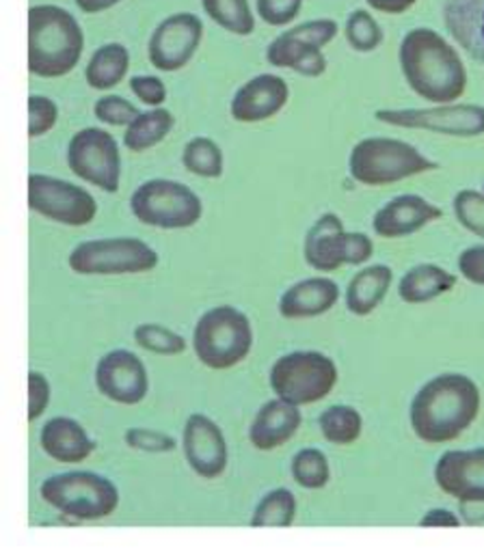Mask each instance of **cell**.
<instances>
[{
    "label": "cell",
    "mask_w": 484,
    "mask_h": 559,
    "mask_svg": "<svg viewBox=\"0 0 484 559\" xmlns=\"http://www.w3.org/2000/svg\"><path fill=\"white\" fill-rule=\"evenodd\" d=\"M50 404V382L42 372H28V421L39 419Z\"/></svg>",
    "instance_id": "b9f144b4"
},
{
    "label": "cell",
    "mask_w": 484,
    "mask_h": 559,
    "mask_svg": "<svg viewBox=\"0 0 484 559\" xmlns=\"http://www.w3.org/2000/svg\"><path fill=\"white\" fill-rule=\"evenodd\" d=\"M457 277L437 264H417L409 269L398 283V296L409 305L430 302L450 289H455Z\"/></svg>",
    "instance_id": "484cf974"
},
{
    "label": "cell",
    "mask_w": 484,
    "mask_h": 559,
    "mask_svg": "<svg viewBox=\"0 0 484 559\" xmlns=\"http://www.w3.org/2000/svg\"><path fill=\"white\" fill-rule=\"evenodd\" d=\"M452 207L459 223L484 240V192L465 188L457 192Z\"/></svg>",
    "instance_id": "d590c367"
},
{
    "label": "cell",
    "mask_w": 484,
    "mask_h": 559,
    "mask_svg": "<svg viewBox=\"0 0 484 559\" xmlns=\"http://www.w3.org/2000/svg\"><path fill=\"white\" fill-rule=\"evenodd\" d=\"M97 391L123 406H134L145 400L150 389V378L143 361L130 350H110L97 361L96 368Z\"/></svg>",
    "instance_id": "9a60e30c"
},
{
    "label": "cell",
    "mask_w": 484,
    "mask_h": 559,
    "mask_svg": "<svg viewBox=\"0 0 484 559\" xmlns=\"http://www.w3.org/2000/svg\"><path fill=\"white\" fill-rule=\"evenodd\" d=\"M39 445L46 456L63 465H81L96 450V443L87 430L70 417H52L46 421L39 435Z\"/></svg>",
    "instance_id": "44dd1931"
},
{
    "label": "cell",
    "mask_w": 484,
    "mask_h": 559,
    "mask_svg": "<svg viewBox=\"0 0 484 559\" xmlns=\"http://www.w3.org/2000/svg\"><path fill=\"white\" fill-rule=\"evenodd\" d=\"M435 484L461 503H484V448L441 454L435 465Z\"/></svg>",
    "instance_id": "e0dca14e"
},
{
    "label": "cell",
    "mask_w": 484,
    "mask_h": 559,
    "mask_svg": "<svg viewBox=\"0 0 484 559\" xmlns=\"http://www.w3.org/2000/svg\"><path fill=\"white\" fill-rule=\"evenodd\" d=\"M300 424L303 415L298 406L282 397H275L267 402L253 417V424L249 428V441L260 452H273L291 441L298 432Z\"/></svg>",
    "instance_id": "ffe728a7"
},
{
    "label": "cell",
    "mask_w": 484,
    "mask_h": 559,
    "mask_svg": "<svg viewBox=\"0 0 484 559\" xmlns=\"http://www.w3.org/2000/svg\"><path fill=\"white\" fill-rule=\"evenodd\" d=\"M292 477L300 488L320 490L331 479V466L320 450L305 448L292 459Z\"/></svg>",
    "instance_id": "836d02e7"
},
{
    "label": "cell",
    "mask_w": 484,
    "mask_h": 559,
    "mask_svg": "<svg viewBox=\"0 0 484 559\" xmlns=\"http://www.w3.org/2000/svg\"><path fill=\"white\" fill-rule=\"evenodd\" d=\"M420 527H461V519L446 508H435L422 516Z\"/></svg>",
    "instance_id": "f6af8a7d"
},
{
    "label": "cell",
    "mask_w": 484,
    "mask_h": 559,
    "mask_svg": "<svg viewBox=\"0 0 484 559\" xmlns=\"http://www.w3.org/2000/svg\"><path fill=\"white\" fill-rule=\"evenodd\" d=\"M28 207L70 227L90 225L97 214V201L90 190L42 174L28 176Z\"/></svg>",
    "instance_id": "4fadbf2b"
},
{
    "label": "cell",
    "mask_w": 484,
    "mask_h": 559,
    "mask_svg": "<svg viewBox=\"0 0 484 559\" xmlns=\"http://www.w3.org/2000/svg\"><path fill=\"white\" fill-rule=\"evenodd\" d=\"M288 33H291L292 37L303 39V41H307V44H311V46L322 50L327 44H331L338 37L340 26L331 17H320V20L300 22V24L288 28Z\"/></svg>",
    "instance_id": "ab89813d"
},
{
    "label": "cell",
    "mask_w": 484,
    "mask_h": 559,
    "mask_svg": "<svg viewBox=\"0 0 484 559\" xmlns=\"http://www.w3.org/2000/svg\"><path fill=\"white\" fill-rule=\"evenodd\" d=\"M203 37V22L194 13L180 11L165 17L147 44L150 63L161 72H180L193 61Z\"/></svg>",
    "instance_id": "5bb4252c"
},
{
    "label": "cell",
    "mask_w": 484,
    "mask_h": 559,
    "mask_svg": "<svg viewBox=\"0 0 484 559\" xmlns=\"http://www.w3.org/2000/svg\"><path fill=\"white\" fill-rule=\"evenodd\" d=\"M134 342L154 355H165V357H176L187 350V340L161 324H139L134 329Z\"/></svg>",
    "instance_id": "e575fe53"
},
{
    "label": "cell",
    "mask_w": 484,
    "mask_h": 559,
    "mask_svg": "<svg viewBox=\"0 0 484 559\" xmlns=\"http://www.w3.org/2000/svg\"><path fill=\"white\" fill-rule=\"evenodd\" d=\"M437 169V163L426 158L411 143L368 136L359 141L349 158L351 178L362 187H389Z\"/></svg>",
    "instance_id": "277c9868"
},
{
    "label": "cell",
    "mask_w": 484,
    "mask_h": 559,
    "mask_svg": "<svg viewBox=\"0 0 484 559\" xmlns=\"http://www.w3.org/2000/svg\"><path fill=\"white\" fill-rule=\"evenodd\" d=\"M126 445L137 450V452H145V454H169L176 450L178 441L161 430H147V428H130L126 430L123 437Z\"/></svg>",
    "instance_id": "f35d334b"
},
{
    "label": "cell",
    "mask_w": 484,
    "mask_h": 559,
    "mask_svg": "<svg viewBox=\"0 0 484 559\" xmlns=\"http://www.w3.org/2000/svg\"><path fill=\"white\" fill-rule=\"evenodd\" d=\"M203 13L221 28L247 37L256 31V15L247 0H201Z\"/></svg>",
    "instance_id": "f546056e"
},
{
    "label": "cell",
    "mask_w": 484,
    "mask_h": 559,
    "mask_svg": "<svg viewBox=\"0 0 484 559\" xmlns=\"http://www.w3.org/2000/svg\"><path fill=\"white\" fill-rule=\"evenodd\" d=\"M303 255L318 273H335L342 266H362L375 255V242L359 231H346L338 214H322L307 231Z\"/></svg>",
    "instance_id": "ba28073f"
},
{
    "label": "cell",
    "mask_w": 484,
    "mask_h": 559,
    "mask_svg": "<svg viewBox=\"0 0 484 559\" xmlns=\"http://www.w3.org/2000/svg\"><path fill=\"white\" fill-rule=\"evenodd\" d=\"M182 448L187 463L199 477L216 479L225 473L229 463L227 441L221 428L208 415L194 413L187 419L182 432Z\"/></svg>",
    "instance_id": "2e32d148"
},
{
    "label": "cell",
    "mask_w": 484,
    "mask_h": 559,
    "mask_svg": "<svg viewBox=\"0 0 484 559\" xmlns=\"http://www.w3.org/2000/svg\"><path fill=\"white\" fill-rule=\"evenodd\" d=\"M457 266H459V273L470 281V283H476V285H483L484 287V245H476V247H470L465 249L459 260H457Z\"/></svg>",
    "instance_id": "ee69618b"
},
{
    "label": "cell",
    "mask_w": 484,
    "mask_h": 559,
    "mask_svg": "<svg viewBox=\"0 0 484 559\" xmlns=\"http://www.w3.org/2000/svg\"><path fill=\"white\" fill-rule=\"evenodd\" d=\"M393 273L386 264H373L359 271L346 287V309L353 316H370L388 296Z\"/></svg>",
    "instance_id": "d4e9b609"
},
{
    "label": "cell",
    "mask_w": 484,
    "mask_h": 559,
    "mask_svg": "<svg viewBox=\"0 0 484 559\" xmlns=\"http://www.w3.org/2000/svg\"><path fill=\"white\" fill-rule=\"evenodd\" d=\"M444 216V210L420 194H398L377 210L373 229L377 236L393 240L411 236Z\"/></svg>",
    "instance_id": "d6986e66"
},
{
    "label": "cell",
    "mask_w": 484,
    "mask_h": 559,
    "mask_svg": "<svg viewBox=\"0 0 484 559\" xmlns=\"http://www.w3.org/2000/svg\"><path fill=\"white\" fill-rule=\"evenodd\" d=\"M130 92L152 108H158L167 102V87L158 76H134V79H130Z\"/></svg>",
    "instance_id": "7bdbcfd3"
},
{
    "label": "cell",
    "mask_w": 484,
    "mask_h": 559,
    "mask_svg": "<svg viewBox=\"0 0 484 559\" xmlns=\"http://www.w3.org/2000/svg\"><path fill=\"white\" fill-rule=\"evenodd\" d=\"M68 167L83 182L113 194L121 185L119 143L102 128L79 130L68 145Z\"/></svg>",
    "instance_id": "8fae6325"
},
{
    "label": "cell",
    "mask_w": 484,
    "mask_h": 559,
    "mask_svg": "<svg viewBox=\"0 0 484 559\" xmlns=\"http://www.w3.org/2000/svg\"><path fill=\"white\" fill-rule=\"evenodd\" d=\"M258 15L269 26H286L303 9V0H256Z\"/></svg>",
    "instance_id": "60d3db41"
},
{
    "label": "cell",
    "mask_w": 484,
    "mask_h": 559,
    "mask_svg": "<svg viewBox=\"0 0 484 559\" xmlns=\"http://www.w3.org/2000/svg\"><path fill=\"white\" fill-rule=\"evenodd\" d=\"M94 115L102 123L121 128V126H130L141 112L132 102H128L121 95H104L97 99Z\"/></svg>",
    "instance_id": "74e56055"
},
{
    "label": "cell",
    "mask_w": 484,
    "mask_h": 559,
    "mask_svg": "<svg viewBox=\"0 0 484 559\" xmlns=\"http://www.w3.org/2000/svg\"><path fill=\"white\" fill-rule=\"evenodd\" d=\"M59 119V106L46 95L28 97V136L39 139L48 134Z\"/></svg>",
    "instance_id": "8d00e7d4"
},
{
    "label": "cell",
    "mask_w": 484,
    "mask_h": 559,
    "mask_svg": "<svg viewBox=\"0 0 484 559\" xmlns=\"http://www.w3.org/2000/svg\"><path fill=\"white\" fill-rule=\"evenodd\" d=\"M346 41L355 52H375L377 48H381L386 35L381 24L375 20V15L370 11L364 9H355L349 17H346Z\"/></svg>",
    "instance_id": "d6a6232c"
},
{
    "label": "cell",
    "mask_w": 484,
    "mask_h": 559,
    "mask_svg": "<svg viewBox=\"0 0 484 559\" xmlns=\"http://www.w3.org/2000/svg\"><path fill=\"white\" fill-rule=\"evenodd\" d=\"M296 519V497L288 488H275L258 503L251 527H291Z\"/></svg>",
    "instance_id": "1f68e13d"
},
{
    "label": "cell",
    "mask_w": 484,
    "mask_h": 559,
    "mask_svg": "<svg viewBox=\"0 0 484 559\" xmlns=\"http://www.w3.org/2000/svg\"><path fill=\"white\" fill-rule=\"evenodd\" d=\"M318 428L327 443L346 448V445H353L362 437L364 417L355 406L335 404V406H329L318 417Z\"/></svg>",
    "instance_id": "f1b7e54d"
},
{
    "label": "cell",
    "mask_w": 484,
    "mask_h": 559,
    "mask_svg": "<svg viewBox=\"0 0 484 559\" xmlns=\"http://www.w3.org/2000/svg\"><path fill=\"white\" fill-rule=\"evenodd\" d=\"M158 253L139 238H97L74 247L68 258L76 275L113 277L139 275L158 266Z\"/></svg>",
    "instance_id": "9c48e42d"
},
{
    "label": "cell",
    "mask_w": 484,
    "mask_h": 559,
    "mask_svg": "<svg viewBox=\"0 0 484 559\" xmlns=\"http://www.w3.org/2000/svg\"><path fill=\"white\" fill-rule=\"evenodd\" d=\"M481 386L465 373H439L424 382L411 400L409 421L415 437L430 445L459 439L479 419Z\"/></svg>",
    "instance_id": "6da1fadb"
},
{
    "label": "cell",
    "mask_w": 484,
    "mask_h": 559,
    "mask_svg": "<svg viewBox=\"0 0 484 559\" xmlns=\"http://www.w3.org/2000/svg\"><path fill=\"white\" fill-rule=\"evenodd\" d=\"M253 348L249 318L229 305L208 309L194 324L193 350L210 370H229L243 364Z\"/></svg>",
    "instance_id": "5b68a950"
},
{
    "label": "cell",
    "mask_w": 484,
    "mask_h": 559,
    "mask_svg": "<svg viewBox=\"0 0 484 559\" xmlns=\"http://www.w3.org/2000/svg\"><path fill=\"white\" fill-rule=\"evenodd\" d=\"M400 68L411 92L430 104H455L468 92V70L450 41L433 28H411L400 41Z\"/></svg>",
    "instance_id": "7a4b0ae2"
},
{
    "label": "cell",
    "mask_w": 484,
    "mask_h": 559,
    "mask_svg": "<svg viewBox=\"0 0 484 559\" xmlns=\"http://www.w3.org/2000/svg\"><path fill=\"white\" fill-rule=\"evenodd\" d=\"M267 61L273 68L292 70L307 79H318L327 72V57L320 48L292 37L291 33H282L267 48Z\"/></svg>",
    "instance_id": "cb8c5ba5"
},
{
    "label": "cell",
    "mask_w": 484,
    "mask_h": 559,
    "mask_svg": "<svg viewBox=\"0 0 484 559\" xmlns=\"http://www.w3.org/2000/svg\"><path fill=\"white\" fill-rule=\"evenodd\" d=\"M444 24L474 61L484 63V0H444Z\"/></svg>",
    "instance_id": "603a6c76"
},
{
    "label": "cell",
    "mask_w": 484,
    "mask_h": 559,
    "mask_svg": "<svg viewBox=\"0 0 484 559\" xmlns=\"http://www.w3.org/2000/svg\"><path fill=\"white\" fill-rule=\"evenodd\" d=\"M375 117L388 126L406 130H428L446 136L474 139L484 134V106L439 104L428 108H383Z\"/></svg>",
    "instance_id": "7c38bea8"
},
{
    "label": "cell",
    "mask_w": 484,
    "mask_h": 559,
    "mask_svg": "<svg viewBox=\"0 0 484 559\" xmlns=\"http://www.w3.org/2000/svg\"><path fill=\"white\" fill-rule=\"evenodd\" d=\"M174 126H176V117L172 110L163 106L152 108L147 112H141L130 126H126L123 145L137 154L147 152L161 145L172 134Z\"/></svg>",
    "instance_id": "83f0119b"
},
{
    "label": "cell",
    "mask_w": 484,
    "mask_h": 559,
    "mask_svg": "<svg viewBox=\"0 0 484 559\" xmlns=\"http://www.w3.org/2000/svg\"><path fill=\"white\" fill-rule=\"evenodd\" d=\"M269 380L278 397L300 408L324 400L335 389L338 368L322 353L296 350L273 364Z\"/></svg>",
    "instance_id": "52a82bcc"
},
{
    "label": "cell",
    "mask_w": 484,
    "mask_h": 559,
    "mask_svg": "<svg viewBox=\"0 0 484 559\" xmlns=\"http://www.w3.org/2000/svg\"><path fill=\"white\" fill-rule=\"evenodd\" d=\"M291 99L288 83L278 74H260L247 81L229 104V112L240 123H260L280 115Z\"/></svg>",
    "instance_id": "ac0fdd59"
},
{
    "label": "cell",
    "mask_w": 484,
    "mask_h": 559,
    "mask_svg": "<svg viewBox=\"0 0 484 559\" xmlns=\"http://www.w3.org/2000/svg\"><path fill=\"white\" fill-rule=\"evenodd\" d=\"M83 13H102L117 7L121 0H74Z\"/></svg>",
    "instance_id": "7dc6e473"
},
{
    "label": "cell",
    "mask_w": 484,
    "mask_h": 559,
    "mask_svg": "<svg viewBox=\"0 0 484 559\" xmlns=\"http://www.w3.org/2000/svg\"><path fill=\"white\" fill-rule=\"evenodd\" d=\"M130 212L147 227L189 229L199 223L203 203L182 182L147 180L132 192Z\"/></svg>",
    "instance_id": "30bf717a"
},
{
    "label": "cell",
    "mask_w": 484,
    "mask_h": 559,
    "mask_svg": "<svg viewBox=\"0 0 484 559\" xmlns=\"http://www.w3.org/2000/svg\"><path fill=\"white\" fill-rule=\"evenodd\" d=\"M130 70V52L121 44H104L92 55L85 81L96 92H108L115 90Z\"/></svg>",
    "instance_id": "4316f807"
},
{
    "label": "cell",
    "mask_w": 484,
    "mask_h": 559,
    "mask_svg": "<svg viewBox=\"0 0 484 559\" xmlns=\"http://www.w3.org/2000/svg\"><path fill=\"white\" fill-rule=\"evenodd\" d=\"M42 499L63 516L79 521H99L119 506L117 486L92 471H70L48 477L39 488Z\"/></svg>",
    "instance_id": "8992f818"
},
{
    "label": "cell",
    "mask_w": 484,
    "mask_h": 559,
    "mask_svg": "<svg viewBox=\"0 0 484 559\" xmlns=\"http://www.w3.org/2000/svg\"><path fill=\"white\" fill-rule=\"evenodd\" d=\"M340 300V287L329 277L303 280L288 287L280 298V313L288 320L324 316Z\"/></svg>",
    "instance_id": "7402d4cb"
},
{
    "label": "cell",
    "mask_w": 484,
    "mask_h": 559,
    "mask_svg": "<svg viewBox=\"0 0 484 559\" xmlns=\"http://www.w3.org/2000/svg\"><path fill=\"white\" fill-rule=\"evenodd\" d=\"M85 50V33L79 20L57 4L28 9V72L39 79L70 74Z\"/></svg>",
    "instance_id": "3957f363"
},
{
    "label": "cell",
    "mask_w": 484,
    "mask_h": 559,
    "mask_svg": "<svg viewBox=\"0 0 484 559\" xmlns=\"http://www.w3.org/2000/svg\"><path fill=\"white\" fill-rule=\"evenodd\" d=\"M375 11L389 13V15H398L409 11L417 0H366Z\"/></svg>",
    "instance_id": "bcb514c9"
},
{
    "label": "cell",
    "mask_w": 484,
    "mask_h": 559,
    "mask_svg": "<svg viewBox=\"0 0 484 559\" xmlns=\"http://www.w3.org/2000/svg\"><path fill=\"white\" fill-rule=\"evenodd\" d=\"M182 165L197 178L219 180L225 169L223 150L208 136H194L185 145Z\"/></svg>",
    "instance_id": "4dcf8cb0"
}]
</instances>
